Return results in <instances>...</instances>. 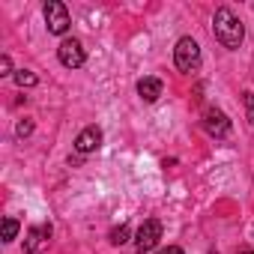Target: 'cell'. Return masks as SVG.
Listing matches in <instances>:
<instances>
[{
    "label": "cell",
    "instance_id": "4fadbf2b",
    "mask_svg": "<svg viewBox=\"0 0 254 254\" xmlns=\"http://www.w3.org/2000/svg\"><path fill=\"white\" fill-rule=\"evenodd\" d=\"M33 132V120H18V126H15V135L18 138H27Z\"/></svg>",
    "mask_w": 254,
    "mask_h": 254
},
{
    "label": "cell",
    "instance_id": "ba28073f",
    "mask_svg": "<svg viewBox=\"0 0 254 254\" xmlns=\"http://www.w3.org/2000/svg\"><path fill=\"white\" fill-rule=\"evenodd\" d=\"M99 147H102V129H99V126H87V129H81V135L75 138V150L81 156L96 153Z\"/></svg>",
    "mask_w": 254,
    "mask_h": 254
},
{
    "label": "cell",
    "instance_id": "8fae6325",
    "mask_svg": "<svg viewBox=\"0 0 254 254\" xmlns=\"http://www.w3.org/2000/svg\"><path fill=\"white\" fill-rule=\"evenodd\" d=\"M12 78H15V84H18V87H36V81H39L30 69H18Z\"/></svg>",
    "mask_w": 254,
    "mask_h": 254
},
{
    "label": "cell",
    "instance_id": "5b68a950",
    "mask_svg": "<svg viewBox=\"0 0 254 254\" xmlns=\"http://www.w3.org/2000/svg\"><path fill=\"white\" fill-rule=\"evenodd\" d=\"M57 57H60V63H63L66 69H81L84 60H87L84 45H81L78 39H63L60 48H57Z\"/></svg>",
    "mask_w": 254,
    "mask_h": 254
},
{
    "label": "cell",
    "instance_id": "8992f818",
    "mask_svg": "<svg viewBox=\"0 0 254 254\" xmlns=\"http://www.w3.org/2000/svg\"><path fill=\"white\" fill-rule=\"evenodd\" d=\"M203 129H206V135H212V138H227V135H230V120H227L224 111L209 108V111L203 114Z\"/></svg>",
    "mask_w": 254,
    "mask_h": 254
},
{
    "label": "cell",
    "instance_id": "9c48e42d",
    "mask_svg": "<svg viewBox=\"0 0 254 254\" xmlns=\"http://www.w3.org/2000/svg\"><path fill=\"white\" fill-rule=\"evenodd\" d=\"M162 90H165V84H162L159 78H141V81H138V96H141L144 102H156V99L162 96Z\"/></svg>",
    "mask_w": 254,
    "mask_h": 254
},
{
    "label": "cell",
    "instance_id": "9a60e30c",
    "mask_svg": "<svg viewBox=\"0 0 254 254\" xmlns=\"http://www.w3.org/2000/svg\"><path fill=\"white\" fill-rule=\"evenodd\" d=\"M0 75H15V72H12V60H9L6 54L0 57Z\"/></svg>",
    "mask_w": 254,
    "mask_h": 254
},
{
    "label": "cell",
    "instance_id": "2e32d148",
    "mask_svg": "<svg viewBox=\"0 0 254 254\" xmlns=\"http://www.w3.org/2000/svg\"><path fill=\"white\" fill-rule=\"evenodd\" d=\"M159 254H186V251H183L180 245H168V248H162Z\"/></svg>",
    "mask_w": 254,
    "mask_h": 254
},
{
    "label": "cell",
    "instance_id": "7c38bea8",
    "mask_svg": "<svg viewBox=\"0 0 254 254\" xmlns=\"http://www.w3.org/2000/svg\"><path fill=\"white\" fill-rule=\"evenodd\" d=\"M15 236H18V218L6 215V218H3V242H12Z\"/></svg>",
    "mask_w": 254,
    "mask_h": 254
},
{
    "label": "cell",
    "instance_id": "277c9868",
    "mask_svg": "<svg viewBox=\"0 0 254 254\" xmlns=\"http://www.w3.org/2000/svg\"><path fill=\"white\" fill-rule=\"evenodd\" d=\"M42 12H45V24H48V33H54V36H63V33L69 30L72 18H69V9L60 3V0H48Z\"/></svg>",
    "mask_w": 254,
    "mask_h": 254
},
{
    "label": "cell",
    "instance_id": "7a4b0ae2",
    "mask_svg": "<svg viewBox=\"0 0 254 254\" xmlns=\"http://www.w3.org/2000/svg\"><path fill=\"white\" fill-rule=\"evenodd\" d=\"M174 63H177V69L180 72H194L197 66H200V45L191 39V36H183L180 42H177V48H174Z\"/></svg>",
    "mask_w": 254,
    "mask_h": 254
},
{
    "label": "cell",
    "instance_id": "3957f363",
    "mask_svg": "<svg viewBox=\"0 0 254 254\" xmlns=\"http://www.w3.org/2000/svg\"><path fill=\"white\" fill-rule=\"evenodd\" d=\"M159 239H162V221L159 218H147L138 227V233H135V251L138 254H150L159 245Z\"/></svg>",
    "mask_w": 254,
    "mask_h": 254
},
{
    "label": "cell",
    "instance_id": "5bb4252c",
    "mask_svg": "<svg viewBox=\"0 0 254 254\" xmlns=\"http://www.w3.org/2000/svg\"><path fill=\"white\" fill-rule=\"evenodd\" d=\"M242 102H245V117H248V123L254 126V93H245Z\"/></svg>",
    "mask_w": 254,
    "mask_h": 254
},
{
    "label": "cell",
    "instance_id": "e0dca14e",
    "mask_svg": "<svg viewBox=\"0 0 254 254\" xmlns=\"http://www.w3.org/2000/svg\"><path fill=\"white\" fill-rule=\"evenodd\" d=\"M239 254H254V251H239Z\"/></svg>",
    "mask_w": 254,
    "mask_h": 254
},
{
    "label": "cell",
    "instance_id": "30bf717a",
    "mask_svg": "<svg viewBox=\"0 0 254 254\" xmlns=\"http://www.w3.org/2000/svg\"><path fill=\"white\" fill-rule=\"evenodd\" d=\"M129 236H132L129 224H120V227L111 230V242H114V245H126V242H129Z\"/></svg>",
    "mask_w": 254,
    "mask_h": 254
},
{
    "label": "cell",
    "instance_id": "6da1fadb",
    "mask_svg": "<svg viewBox=\"0 0 254 254\" xmlns=\"http://www.w3.org/2000/svg\"><path fill=\"white\" fill-rule=\"evenodd\" d=\"M212 33H215V39H218L224 48H230V51H236V48L242 45V39H245V27H242V21H239V18H236V12H233V9H227V6L215 9Z\"/></svg>",
    "mask_w": 254,
    "mask_h": 254
},
{
    "label": "cell",
    "instance_id": "52a82bcc",
    "mask_svg": "<svg viewBox=\"0 0 254 254\" xmlns=\"http://www.w3.org/2000/svg\"><path fill=\"white\" fill-rule=\"evenodd\" d=\"M48 242H51V224H33L24 236V251L39 254V251L48 248Z\"/></svg>",
    "mask_w": 254,
    "mask_h": 254
}]
</instances>
